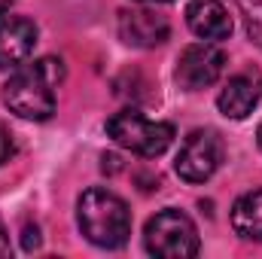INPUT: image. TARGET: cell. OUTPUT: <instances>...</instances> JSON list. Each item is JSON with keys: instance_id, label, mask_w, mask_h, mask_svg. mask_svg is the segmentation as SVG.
I'll return each mask as SVG.
<instances>
[{"instance_id": "5bb4252c", "label": "cell", "mask_w": 262, "mask_h": 259, "mask_svg": "<svg viewBox=\"0 0 262 259\" xmlns=\"http://www.w3.org/2000/svg\"><path fill=\"white\" fill-rule=\"evenodd\" d=\"M21 244H25V250H37V247H40V232H37V226H34V229L25 226V238H21Z\"/></svg>"}, {"instance_id": "52a82bcc", "label": "cell", "mask_w": 262, "mask_h": 259, "mask_svg": "<svg viewBox=\"0 0 262 259\" xmlns=\"http://www.w3.org/2000/svg\"><path fill=\"white\" fill-rule=\"evenodd\" d=\"M171 25L156 9H122L119 12V37L134 49H156L168 40Z\"/></svg>"}, {"instance_id": "9c48e42d", "label": "cell", "mask_w": 262, "mask_h": 259, "mask_svg": "<svg viewBox=\"0 0 262 259\" xmlns=\"http://www.w3.org/2000/svg\"><path fill=\"white\" fill-rule=\"evenodd\" d=\"M37 43V25L25 15H6L0 21V70L21 67Z\"/></svg>"}, {"instance_id": "3957f363", "label": "cell", "mask_w": 262, "mask_h": 259, "mask_svg": "<svg viewBox=\"0 0 262 259\" xmlns=\"http://www.w3.org/2000/svg\"><path fill=\"white\" fill-rule=\"evenodd\" d=\"M143 244L152 256L159 259H189L198 253L201 241H198L195 223L183 213V210H159L146 229H143Z\"/></svg>"}, {"instance_id": "d6986e66", "label": "cell", "mask_w": 262, "mask_h": 259, "mask_svg": "<svg viewBox=\"0 0 262 259\" xmlns=\"http://www.w3.org/2000/svg\"><path fill=\"white\" fill-rule=\"evenodd\" d=\"M137 3H171V0H137Z\"/></svg>"}, {"instance_id": "277c9868", "label": "cell", "mask_w": 262, "mask_h": 259, "mask_svg": "<svg viewBox=\"0 0 262 259\" xmlns=\"http://www.w3.org/2000/svg\"><path fill=\"white\" fill-rule=\"evenodd\" d=\"M107 134L122 149H131L143 159H156L171 146L174 125L171 122H152L137 110H119L116 116L107 119Z\"/></svg>"}, {"instance_id": "8992f818", "label": "cell", "mask_w": 262, "mask_h": 259, "mask_svg": "<svg viewBox=\"0 0 262 259\" xmlns=\"http://www.w3.org/2000/svg\"><path fill=\"white\" fill-rule=\"evenodd\" d=\"M226 70V52L216 43H192L177 58V82L186 92H201L213 85Z\"/></svg>"}, {"instance_id": "8fae6325", "label": "cell", "mask_w": 262, "mask_h": 259, "mask_svg": "<svg viewBox=\"0 0 262 259\" xmlns=\"http://www.w3.org/2000/svg\"><path fill=\"white\" fill-rule=\"evenodd\" d=\"M232 229L244 241H262V189H253L235 201Z\"/></svg>"}, {"instance_id": "6da1fadb", "label": "cell", "mask_w": 262, "mask_h": 259, "mask_svg": "<svg viewBox=\"0 0 262 259\" xmlns=\"http://www.w3.org/2000/svg\"><path fill=\"white\" fill-rule=\"evenodd\" d=\"M64 79V64L55 58L25 61L3 85V104L31 122H43L55 113V85Z\"/></svg>"}, {"instance_id": "e0dca14e", "label": "cell", "mask_w": 262, "mask_h": 259, "mask_svg": "<svg viewBox=\"0 0 262 259\" xmlns=\"http://www.w3.org/2000/svg\"><path fill=\"white\" fill-rule=\"evenodd\" d=\"M9 6H12V0H0V15H3V12H6Z\"/></svg>"}, {"instance_id": "ac0fdd59", "label": "cell", "mask_w": 262, "mask_h": 259, "mask_svg": "<svg viewBox=\"0 0 262 259\" xmlns=\"http://www.w3.org/2000/svg\"><path fill=\"white\" fill-rule=\"evenodd\" d=\"M256 140H259V149H262V122H259V128H256Z\"/></svg>"}, {"instance_id": "5b68a950", "label": "cell", "mask_w": 262, "mask_h": 259, "mask_svg": "<svg viewBox=\"0 0 262 259\" xmlns=\"http://www.w3.org/2000/svg\"><path fill=\"white\" fill-rule=\"evenodd\" d=\"M223 156H226V146H223L220 134L198 128L183 140L174 168L186 183H204L216 174V168L223 165Z\"/></svg>"}, {"instance_id": "7c38bea8", "label": "cell", "mask_w": 262, "mask_h": 259, "mask_svg": "<svg viewBox=\"0 0 262 259\" xmlns=\"http://www.w3.org/2000/svg\"><path fill=\"white\" fill-rule=\"evenodd\" d=\"M244 21H247V34H250V40L262 49V0H256L253 6L244 9Z\"/></svg>"}, {"instance_id": "7a4b0ae2", "label": "cell", "mask_w": 262, "mask_h": 259, "mask_svg": "<svg viewBox=\"0 0 262 259\" xmlns=\"http://www.w3.org/2000/svg\"><path fill=\"white\" fill-rule=\"evenodd\" d=\"M76 223L79 232L95 244L116 250L128 241L131 235V210L128 204L110 189H85L76 201Z\"/></svg>"}, {"instance_id": "30bf717a", "label": "cell", "mask_w": 262, "mask_h": 259, "mask_svg": "<svg viewBox=\"0 0 262 259\" xmlns=\"http://www.w3.org/2000/svg\"><path fill=\"white\" fill-rule=\"evenodd\" d=\"M186 25L195 37L207 40V43H220L232 34V15L223 6V0H189Z\"/></svg>"}, {"instance_id": "4fadbf2b", "label": "cell", "mask_w": 262, "mask_h": 259, "mask_svg": "<svg viewBox=\"0 0 262 259\" xmlns=\"http://www.w3.org/2000/svg\"><path fill=\"white\" fill-rule=\"evenodd\" d=\"M15 153V146H12V137H9V131L0 125V165L3 162H9V156Z\"/></svg>"}, {"instance_id": "9a60e30c", "label": "cell", "mask_w": 262, "mask_h": 259, "mask_svg": "<svg viewBox=\"0 0 262 259\" xmlns=\"http://www.w3.org/2000/svg\"><path fill=\"white\" fill-rule=\"evenodd\" d=\"M0 256H9V238H6V229H3V220H0Z\"/></svg>"}, {"instance_id": "ba28073f", "label": "cell", "mask_w": 262, "mask_h": 259, "mask_svg": "<svg viewBox=\"0 0 262 259\" xmlns=\"http://www.w3.org/2000/svg\"><path fill=\"white\" fill-rule=\"evenodd\" d=\"M259 98H262V73L247 67L223 85V92L216 98V107L226 119H247L253 113V107L259 104Z\"/></svg>"}, {"instance_id": "2e32d148", "label": "cell", "mask_w": 262, "mask_h": 259, "mask_svg": "<svg viewBox=\"0 0 262 259\" xmlns=\"http://www.w3.org/2000/svg\"><path fill=\"white\" fill-rule=\"evenodd\" d=\"M235 3H238V6H241V9H247V6H253V3H256V0H235Z\"/></svg>"}]
</instances>
